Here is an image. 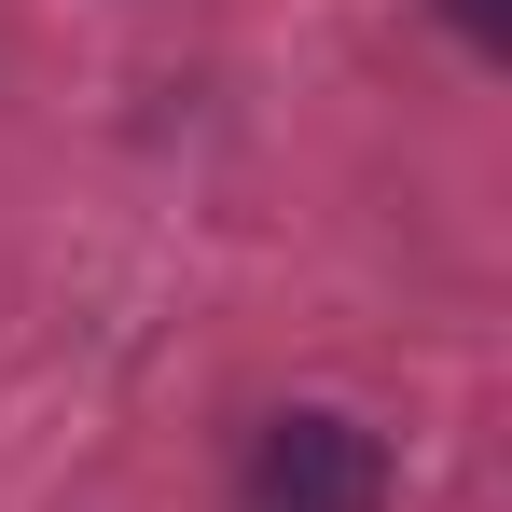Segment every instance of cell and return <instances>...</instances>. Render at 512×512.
<instances>
[{
  "label": "cell",
  "instance_id": "6da1fadb",
  "mask_svg": "<svg viewBox=\"0 0 512 512\" xmlns=\"http://www.w3.org/2000/svg\"><path fill=\"white\" fill-rule=\"evenodd\" d=\"M236 512H388V443L333 402H291L236 457Z\"/></svg>",
  "mask_w": 512,
  "mask_h": 512
},
{
  "label": "cell",
  "instance_id": "7a4b0ae2",
  "mask_svg": "<svg viewBox=\"0 0 512 512\" xmlns=\"http://www.w3.org/2000/svg\"><path fill=\"white\" fill-rule=\"evenodd\" d=\"M443 28H457V42H485V56H512V0H443Z\"/></svg>",
  "mask_w": 512,
  "mask_h": 512
}]
</instances>
